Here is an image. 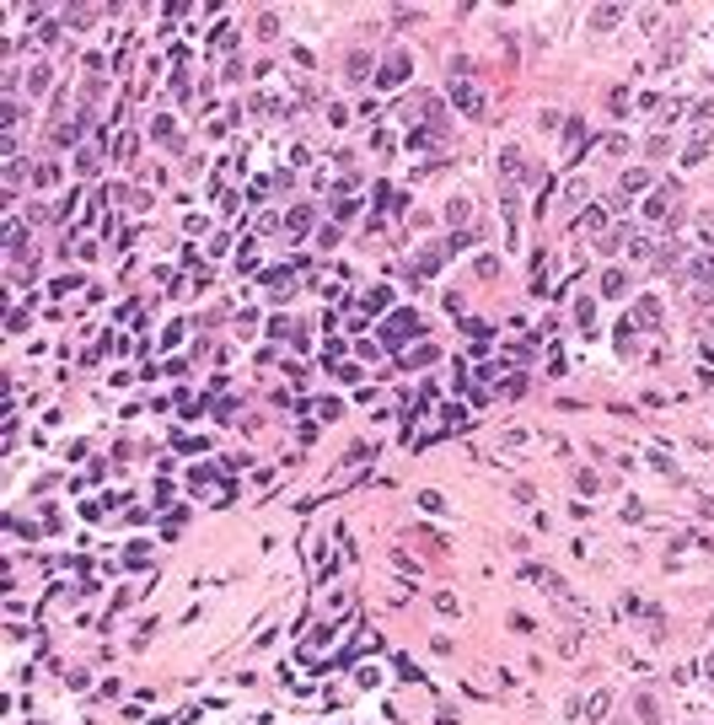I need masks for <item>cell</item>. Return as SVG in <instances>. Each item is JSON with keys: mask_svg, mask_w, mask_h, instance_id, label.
Returning a JSON list of instances; mask_svg holds the SVG:
<instances>
[{"mask_svg": "<svg viewBox=\"0 0 714 725\" xmlns=\"http://www.w3.org/2000/svg\"><path fill=\"white\" fill-rule=\"evenodd\" d=\"M639 714H644V720L655 725V720H661V704H655V699H639Z\"/></svg>", "mask_w": 714, "mask_h": 725, "instance_id": "1", "label": "cell"}]
</instances>
